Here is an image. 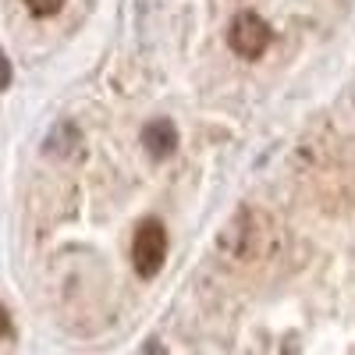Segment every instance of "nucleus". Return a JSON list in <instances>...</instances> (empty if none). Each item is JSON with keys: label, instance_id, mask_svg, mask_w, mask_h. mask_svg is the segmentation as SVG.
<instances>
[{"label": "nucleus", "instance_id": "obj_1", "mask_svg": "<svg viewBox=\"0 0 355 355\" xmlns=\"http://www.w3.org/2000/svg\"><path fill=\"white\" fill-rule=\"evenodd\" d=\"M274 220L263 217L259 210H239L220 231L217 239V249L227 252L231 259H256L266 252V242H270L274 234Z\"/></svg>", "mask_w": 355, "mask_h": 355}, {"label": "nucleus", "instance_id": "obj_2", "mask_svg": "<svg viewBox=\"0 0 355 355\" xmlns=\"http://www.w3.org/2000/svg\"><path fill=\"white\" fill-rule=\"evenodd\" d=\"M164 256H167V231L157 217H146L139 227H135V239H132V266L139 277H157L160 266H164Z\"/></svg>", "mask_w": 355, "mask_h": 355}, {"label": "nucleus", "instance_id": "obj_3", "mask_svg": "<svg viewBox=\"0 0 355 355\" xmlns=\"http://www.w3.org/2000/svg\"><path fill=\"white\" fill-rule=\"evenodd\" d=\"M274 33H270V25H266L256 11H242V15H234L231 18V28H227V46L245 57V61H256V57L266 53V46H270Z\"/></svg>", "mask_w": 355, "mask_h": 355}, {"label": "nucleus", "instance_id": "obj_4", "mask_svg": "<svg viewBox=\"0 0 355 355\" xmlns=\"http://www.w3.org/2000/svg\"><path fill=\"white\" fill-rule=\"evenodd\" d=\"M178 142H182V139H178V128H174L171 117H153V121L142 128V146H146V153H150L153 160L174 157Z\"/></svg>", "mask_w": 355, "mask_h": 355}, {"label": "nucleus", "instance_id": "obj_5", "mask_svg": "<svg viewBox=\"0 0 355 355\" xmlns=\"http://www.w3.org/2000/svg\"><path fill=\"white\" fill-rule=\"evenodd\" d=\"M78 142H82V132H78L71 121H61V125H53V132L46 135L43 153L68 160V157H75V153H78Z\"/></svg>", "mask_w": 355, "mask_h": 355}, {"label": "nucleus", "instance_id": "obj_6", "mask_svg": "<svg viewBox=\"0 0 355 355\" xmlns=\"http://www.w3.org/2000/svg\"><path fill=\"white\" fill-rule=\"evenodd\" d=\"M21 4L33 11L36 18H50V15H57L64 8V0H21Z\"/></svg>", "mask_w": 355, "mask_h": 355}, {"label": "nucleus", "instance_id": "obj_7", "mask_svg": "<svg viewBox=\"0 0 355 355\" xmlns=\"http://www.w3.org/2000/svg\"><path fill=\"white\" fill-rule=\"evenodd\" d=\"M11 78H15V71H11V61H8L4 46H0V89H11Z\"/></svg>", "mask_w": 355, "mask_h": 355}, {"label": "nucleus", "instance_id": "obj_8", "mask_svg": "<svg viewBox=\"0 0 355 355\" xmlns=\"http://www.w3.org/2000/svg\"><path fill=\"white\" fill-rule=\"evenodd\" d=\"M8 331H11V316H8V309H4V306H0V338H4Z\"/></svg>", "mask_w": 355, "mask_h": 355}]
</instances>
